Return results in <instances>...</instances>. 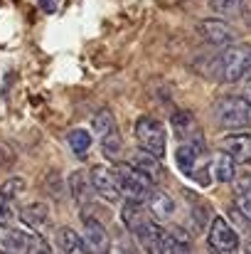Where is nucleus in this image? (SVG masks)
<instances>
[{
  "instance_id": "f257e3e1",
  "label": "nucleus",
  "mask_w": 251,
  "mask_h": 254,
  "mask_svg": "<svg viewBox=\"0 0 251 254\" xmlns=\"http://www.w3.org/2000/svg\"><path fill=\"white\" fill-rule=\"evenodd\" d=\"M175 163L190 180L200 183V185H212V175H209V163H207V146L202 143H180L175 151Z\"/></svg>"
},
{
  "instance_id": "f03ea898",
  "label": "nucleus",
  "mask_w": 251,
  "mask_h": 254,
  "mask_svg": "<svg viewBox=\"0 0 251 254\" xmlns=\"http://www.w3.org/2000/svg\"><path fill=\"white\" fill-rule=\"evenodd\" d=\"M113 175H116V183H118V190H121V197H126L128 202H146L151 197V192L155 190V185L136 168H131L128 163H116L113 166Z\"/></svg>"
},
{
  "instance_id": "7ed1b4c3",
  "label": "nucleus",
  "mask_w": 251,
  "mask_h": 254,
  "mask_svg": "<svg viewBox=\"0 0 251 254\" xmlns=\"http://www.w3.org/2000/svg\"><path fill=\"white\" fill-rule=\"evenodd\" d=\"M219 79L224 84H234L251 72V45H232L217 60Z\"/></svg>"
},
{
  "instance_id": "20e7f679",
  "label": "nucleus",
  "mask_w": 251,
  "mask_h": 254,
  "mask_svg": "<svg viewBox=\"0 0 251 254\" xmlns=\"http://www.w3.org/2000/svg\"><path fill=\"white\" fill-rule=\"evenodd\" d=\"M214 119L227 131H244L251 126V104L242 96H224L214 104Z\"/></svg>"
},
{
  "instance_id": "39448f33",
  "label": "nucleus",
  "mask_w": 251,
  "mask_h": 254,
  "mask_svg": "<svg viewBox=\"0 0 251 254\" xmlns=\"http://www.w3.org/2000/svg\"><path fill=\"white\" fill-rule=\"evenodd\" d=\"M133 133L138 138V146L141 151L155 156L158 161L165 156V143H167V136H165V126L153 119V116H141L136 124H133Z\"/></svg>"
},
{
  "instance_id": "423d86ee",
  "label": "nucleus",
  "mask_w": 251,
  "mask_h": 254,
  "mask_svg": "<svg viewBox=\"0 0 251 254\" xmlns=\"http://www.w3.org/2000/svg\"><path fill=\"white\" fill-rule=\"evenodd\" d=\"M89 188H91V192L94 195H99L101 200H106V202H121L123 197H121V190H118V183H116V175H113V170L106 168V166H94V168L89 170Z\"/></svg>"
},
{
  "instance_id": "0eeeda50",
  "label": "nucleus",
  "mask_w": 251,
  "mask_h": 254,
  "mask_svg": "<svg viewBox=\"0 0 251 254\" xmlns=\"http://www.w3.org/2000/svg\"><path fill=\"white\" fill-rule=\"evenodd\" d=\"M209 247L217 254H237V250H239V232L232 227L229 220L214 217L209 222Z\"/></svg>"
},
{
  "instance_id": "6e6552de",
  "label": "nucleus",
  "mask_w": 251,
  "mask_h": 254,
  "mask_svg": "<svg viewBox=\"0 0 251 254\" xmlns=\"http://www.w3.org/2000/svg\"><path fill=\"white\" fill-rule=\"evenodd\" d=\"M84 220V232L79 235L89 254H108L111 252V235L106 232V227L89 212H82Z\"/></svg>"
},
{
  "instance_id": "1a4fd4ad",
  "label": "nucleus",
  "mask_w": 251,
  "mask_h": 254,
  "mask_svg": "<svg viewBox=\"0 0 251 254\" xmlns=\"http://www.w3.org/2000/svg\"><path fill=\"white\" fill-rule=\"evenodd\" d=\"M197 30H200V35L204 37V42H209V45H214V47H224V45H234V40H237V30L232 27V25H227L224 20H202L200 25H197Z\"/></svg>"
},
{
  "instance_id": "9d476101",
  "label": "nucleus",
  "mask_w": 251,
  "mask_h": 254,
  "mask_svg": "<svg viewBox=\"0 0 251 254\" xmlns=\"http://www.w3.org/2000/svg\"><path fill=\"white\" fill-rule=\"evenodd\" d=\"M172 131L180 138V143H202V133L197 126V119L190 111H175L172 114Z\"/></svg>"
},
{
  "instance_id": "9b49d317",
  "label": "nucleus",
  "mask_w": 251,
  "mask_h": 254,
  "mask_svg": "<svg viewBox=\"0 0 251 254\" xmlns=\"http://www.w3.org/2000/svg\"><path fill=\"white\" fill-rule=\"evenodd\" d=\"M146 205V210H148V215L155 220V222H170L172 217H175V200L163 192V190H153L151 192V197L143 202Z\"/></svg>"
},
{
  "instance_id": "f8f14e48",
  "label": "nucleus",
  "mask_w": 251,
  "mask_h": 254,
  "mask_svg": "<svg viewBox=\"0 0 251 254\" xmlns=\"http://www.w3.org/2000/svg\"><path fill=\"white\" fill-rule=\"evenodd\" d=\"M222 153H227L234 163H251V136L232 133L222 141Z\"/></svg>"
},
{
  "instance_id": "ddd939ff",
  "label": "nucleus",
  "mask_w": 251,
  "mask_h": 254,
  "mask_svg": "<svg viewBox=\"0 0 251 254\" xmlns=\"http://www.w3.org/2000/svg\"><path fill=\"white\" fill-rule=\"evenodd\" d=\"M35 237L37 235H30V232H22V230H7L0 240V247L7 254H30L32 245H35Z\"/></svg>"
},
{
  "instance_id": "4468645a",
  "label": "nucleus",
  "mask_w": 251,
  "mask_h": 254,
  "mask_svg": "<svg viewBox=\"0 0 251 254\" xmlns=\"http://www.w3.org/2000/svg\"><path fill=\"white\" fill-rule=\"evenodd\" d=\"M128 166H131V168H136L138 173H143V175H146L153 185L163 178V166H160V161H158L155 156L146 153V151H136V153L131 156Z\"/></svg>"
},
{
  "instance_id": "2eb2a0df",
  "label": "nucleus",
  "mask_w": 251,
  "mask_h": 254,
  "mask_svg": "<svg viewBox=\"0 0 251 254\" xmlns=\"http://www.w3.org/2000/svg\"><path fill=\"white\" fill-rule=\"evenodd\" d=\"M17 217H20L27 227L40 230V227H45V225L50 222V210H47L45 202H30V205H25V207L17 212Z\"/></svg>"
},
{
  "instance_id": "dca6fc26",
  "label": "nucleus",
  "mask_w": 251,
  "mask_h": 254,
  "mask_svg": "<svg viewBox=\"0 0 251 254\" xmlns=\"http://www.w3.org/2000/svg\"><path fill=\"white\" fill-rule=\"evenodd\" d=\"M234 161L227 156V153H214V158L209 161V175H212V180H217V183H232L234 180Z\"/></svg>"
},
{
  "instance_id": "f3484780",
  "label": "nucleus",
  "mask_w": 251,
  "mask_h": 254,
  "mask_svg": "<svg viewBox=\"0 0 251 254\" xmlns=\"http://www.w3.org/2000/svg\"><path fill=\"white\" fill-rule=\"evenodd\" d=\"M57 247L62 250V254H89L82 237L72 227H59L57 230Z\"/></svg>"
},
{
  "instance_id": "a211bd4d",
  "label": "nucleus",
  "mask_w": 251,
  "mask_h": 254,
  "mask_svg": "<svg viewBox=\"0 0 251 254\" xmlns=\"http://www.w3.org/2000/svg\"><path fill=\"white\" fill-rule=\"evenodd\" d=\"M69 188H72V195H74L77 205L82 207V212H84L86 210V202L91 197V188H89V180H86V175H84L82 170H74L69 175Z\"/></svg>"
},
{
  "instance_id": "6ab92c4d",
  "label": "nucleus",
  "mask_w": 251,
  "mask_h": 254,
  "mask_svg": "<svg viewBox=\"0 0 251 254\" xmlns=\"http://www.w3.org/2000/svg\"><path fill=\"white\" fill-rule=\"evenodd\" d=\"M247 2L249 0H209V7H212L214 15H219L224 20V17H239V15H244Z\"/></svg>"
},
{
  "instance_id": "aec40b11",
  "label": "nucleus",
  "mask_w": 251,
  "mask_h": 254,
  "mask_svg": "<svg viewBox=\"0 0 251 254\" xmlns=\"http://www.w3.org/2000/svg\"><path fill=\"white\" fill-rule=\"evenodd\" d=\"M99 141H101V153H103V158L118 163V158H121V153H123V138H121L118 128L111 131V133H106V136L99 138Z\"/></svg>"
},
{
  "instance_id": "412c9836",
  "label": "nucleus",
  "mask_w": 251,
  "mask_h": 254,
  "mask_svg": "<svg viewBox=\"0 0 251 254\" xmlns=\"http://www.w3.org/2000/svg\"><path fill=\"white\" fill-rule=\"evenodd\" d=\"M67 143H69V151L77 156V158H84L91 148V133L84 131V128H72L67 133Z\"/></svg>"
},
{
  "instance_id": "4be33fe9",
  "label": "nucleus",
  "mask_w": 251,
  "mask_h": 254,
  "mask_svg": "<svg viewBox=\"0 0 251 254\" xmlns=\"http://www.w3.org/2000/svg\"><path fill=\"white\" fill-rule=\"evenodd\" d=\"M91 128H94V133H96L99 138H103L106 133L116 131V119H113L111 109H101V111L91 119Z\"/></svg>"
},
{
  "instance_id": "5701e85b",
  "label": "nucleus",
  "mask_w": 251,
  "mask_h": 254,
  "mask_svg": "<svg viewBox=\"0 0 251 254\" xmlns=\"http://www.w3.org/2000/svg\"><path fill=\"white\" fill-rule=\"evenodd\" d=\"M15 222H17V210H15L12 200L0 192V227L2 230H12Z\"/></svg>"
},
{
  "instance_id": "b1692460",
  "label": "nucleus",
  "mask_w": 251,
  "mask_h": 254,
  "mask_svg": "<svg viewBox=\"0 0 251 254\" xmlns=\"http://www.w3.org/2000/svg\"><path fill=\"white\" fill-rule=\"evenodd\" d=\"M0 192L15 202V200H17V195H22V192H25V180H22V178H10V180H5V183L0 185Z\"/></svg>"
},
{
  "instance_id": "393cba45",
  "label": "nucleus",
  "mask_w": 251,
  "mask_h": 254,
  "mask_svg": "<svg viewBox=\"0 0 251 254\" xmlns=\"http://www.w3.org/2000/svg\"><path fill=\"white\" fill-rule=\"evenodd\" d=\"M234 197H237V200L251 197V175L237 178V183H234Z\"/></svg>"
},
{
  "instance_id": "a878e982",
  "label": "nucleus",
  "mask_w": 251,
  "mask_h": 254,
  "mask_svg": "<svg viewBox=\"0 0 251 254\" xmlns=\"http://www.w3.org/2000/svg\"><path fill=\"white\" fill-rule=\"evenodd\" d=\"M229 217H232V222L237 225V230H239V232L251 235V220H249V217H244L237 207H229Z\"/></svg>"
},
{
  "instance_id": "bb28decb",
  "label": "nucleus",
  "mask_w": 251,
  "mask_h": 254,
  "mask_svg": "<svg viewBox=\"0 0 251 254\" xmlns=\"http://www.w3.org/2000/svg\"><path fill=\"white\" fill-rule=\"evenodd\" d=\"M244 217H249L251 220V197H244V200H237V205H234Z\"/></svg>"
},
{
  "instance_id": "cd10ccee",
  "label": "nucleus",
  "mask_w": 251,
  "mask_h": 254,
  "mask_svg": "<svg viewBox=\"0 0 251 254\" xmlns=\"http://www.w3.org/2000/svg\"><path fill=\"white\" fill-rule=\"evenodd\" d=\"M242 99H244L247 104H251V72L244 77V84H242Z\"/></svg>"
},
{
  "instance_id": "c85d7f7f",
  "label": "nucleus",
  "mask_w": 251,
  "mask_h": 254,
  "mask_svg": "<svg viewBox=\"0 0 251 254\" xmlns=\"http://www.w3.org/2000/svg\"><path fill=\"white\" fill-rule=\"evenodd\" d=\"M57 2H59V0H40V5H42L45 12H54V10H57Z\"/></svg>"
},
{
  "instance_id": "c756f323",
  "label": "nucleus",
  "mask_w": 251,
  "mask_h": 254,
  "mask_svg": "<svg viewBox=\"0 0 251 254\" xmlns=\"http://www.w3.org/2000/svg\"><path fill=\"white\" fill-rule=\"evenodd\" d=\"M116 254H133V252H131L128 247H118V250H116Z\"/></svg>"
}]
</instances>
